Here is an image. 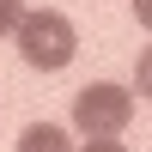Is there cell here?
Returning <instances> with one entry per match:
<instances>
[{"mask_svg": "<svg viewBox=\"0 0 152 152\" xmlns=\"http://www.w3.org/2000/svg\"><path fill=\"white\" fill-rule=\"evenodd\" d=\"M12 37H18V61L37 67V73H61L79 55V31H73V18L55 12V6H43V12L24 6V18L12 24Z\"/></svg>", "mask_w": 152, "mask_h": 152, "instance_id": "cell-1", "label": "cell"}, {"mask_svg": "<svg viewBox=\"0 0 152 152\" xmlns=\"http://www.w3.org/2000/svg\"><path fill=\"white\" fill-rule=\"evenodd\" d=\"M134 122V91H122V85L110 79H91L85 91H73V128L85 134V140H110V134H122Z\"/></svg>", "mask_w": 152, "mask_h": 152, "instance_id": "cell-2", "label": "cell"}, {"mask_svg": "<svg viewBox=\"0 0 152 152\" xmlns=\"http://www.w3.org/2000/svg\"><path fill=\"white\" fill-rule=\"evenodd\" d=\"M18 152H73L67 128H55V122H31V128L18 134Z\"/></svg>", "mask_w": 152, "mask_h": 152, "instance_id": "cell-3", "label": "cell"}, {"mask_svg": "<svg viewBox=\"0 0 152 152\" xmlns=\"http://www.w3.org/2000/svg\"><path fill=\"white\" fill-rule=\"evenodd\" d=\"M134 85H140V97H152V43L140 49V61H134Z\"/></svg>", "mask_w": 152, "mask_h": 152, "instance_id": "cell-4", "label": "cell"}, {"mask_svg": "<svg viewBox=\"0 0 152 152\" xmlns=\"http://www.w3.org/2000/svg\"><path fill=\"white\" fill-rule=\"evenodd\" d=\"M18 18H24V0H0V37H6Z\"/></svg>", "mask_w": 152, "mask_h": 152, "instance_id": "cell-5", "label": "cell"}, {"mask_svg": "<svg viewBox=\"0 0 152 152\" xmlns=\"http://www.w3.org/2000/svg\"><path fill=\"white\" fill-rule=\"evenodd\" d=\"M73 152H128V146H122L116 134H110V140H79V146H73Z\"/></svg>", "mask_w": 152, "mask_h": 152, "instance_id": "cell-6", "label": "cell"}, {"mask_svg": "<svg viewBox=\"0 0 152 152\" xmlns=\"http://www.w3.org/2000/svg\"><path fill=\"white\" fill-rule=\"evenodd\" d=\"M134 18H140L146 31H152V0H134Z\"/></svg>", "mask_w": 152, "mask_h": 152, "instance_id": "cell-7", "label": "cell"}]
</instances>
